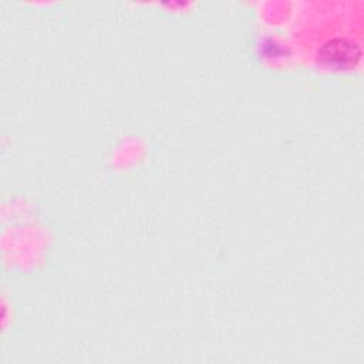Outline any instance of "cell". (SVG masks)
Returning <instances> with one entry per match:
<instances>
[{
	"mask_svg": "<svg viewBox=\"0 0 364 364\" xmlns=\"http://www.w3.org/2000/svg\"><path fill=\"white\" fill-rule=\"evenodd\" d=\"M361 55L360 47L348 38H331L326 44H323L320 50V58L327 64H333L337 67H348L353 65Z\"/></svg>",
	"mask_w": 364,
	"mask_h": 364,
	"instance_id": "cell-1",
	"label": "cell"
}]
</instances>
